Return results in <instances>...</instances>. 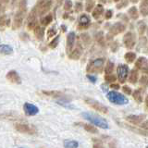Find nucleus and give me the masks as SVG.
<instances>
[{"label":"nucleus","instance_id":"nucleus-36","mask_svg":"<svg viewBox=\"0 0 148 148\" xmlns=\"http://www.w3.org/2000/svg\"><path fill=\"white\" fill-rule=\"evenodd\" d=\"M7 21H8V18L5 15H2L1 18H0V27H1V30L4 31V28L5 26H7Z\"/></svg>","mask_w":148,"mask_h":148},{"label":"nucleus","instance_id":"nucleus-11","mask_svg":"<svg viewBox=\"0 0 148 148\" xmlns=\"http://www.w3.org/2000/svg\"><path fill=\"white\" fill-rule=\"evenodd\" d=\"M15 129L18 132H22V133H28V134H34L35 130L32 126L25 123H16L15 124Z\"/></svg>","mask_w":148,"mask_h":148},{"label":"nucleus","instance_id":"nucleus-46","mask_svg":"<svg viewBox=\"0 0 148 148\" xmlns=\"http://www.w3.org/2000/svg\"><path fill=\"white\" fill-rule=\"evenodd\" d=\"M122 91L125 92L126 95H131L132 94V89L129 86H123L122 87Z\"/></svg>","mask_w":148,"mask_h":148},{"label":"nucleus","instance_id":"nucleus-6","mask_svg":"<svg viewBox=\"0 0 148 148\" xmlns=\"http://www.w3.org/2000/svg\"><path fill=\"white\" fill-rule=\"evenodd\" d=\"M123 44L125 47L128 49L133 48L136 45V35L132 32H128L126 34L123 36Z\"/></svg>","mask_w":148,"mask_h":148},{"label":"nucleus","instance_id":"nucleus-43","mask_svg":"<svg viewBox=\"0 0 148 148\" xmlns=\"http://www.w3.org/2000/svg\"><path fill=\"white\" fill-rule=\"evenodd\" d=\"M129 2L128 1H119L117 5V8H125L126 6H128Z\"/></svg>","mask_w":148,"mask_h":148},{"label":"nucleus","instance_id":"nucleus-17","mask_svg":"<svg viewBox=\"0 0 148 148\" xmlns=\"http://www.w3.org/2000/svg\"><path fill=\"white\" fill-rule=\"evenodd\" d=\"M6 77L8 80L12 83H15V84H21V79L20 75H18V73L15 71H8Z\"/></svg>","mask_w":148,"mask_h":148},{"label":"nucleus","instance_id":"nucleus-8","mask_svg":"<svg viewBox=\"0 0 148 148\" xmlns=\"http://www.w3.org/2000/svg\"><path fill=\"white\" fill-rule=\"evenodd\" d=\"M118 79L120 83H124L126 82L128 75H129V67L125 64H120L117 69Z\"/></svg>","mask_w":148,"mask_h":148},{"label":"nucleus","instance_id":"nucleus-30","mask_svg":"<svg viewBox=\"0 0 148 148\" xmlns=\"http://www.w3.org/2000/svg\"><path fill=\"white\" fill-rule=\"evenodd\" d=\"M113 71H114V63L111 61H108L105 67L106 75H111V74H113Z\"/></svg>","mask_w":148,"mask_h":148},{"label":"nucleus","instance_id":"nucleus-10","mask_svg":"<svg viewBox=\"0 0 148 148\" xmlns=\"http://www.w3.org/2000/svg\"><path fill=\"white\" fill-rule=\"evenodd\" d=\"M135 67L137 69L141 71L143 73L148 74V61L145 58H143V57L139 58L135 62Z\"/></svg>","mask_w":148,"mask_h":148},{"label":"nucleus","instance_id":"nucleus-45","mask_svg":"<svg viewBox=\"0 0 148 148\" xmlns=\"http://www.w3.org/2000/svg\"><path fill=\"white\" fill-rule=\"evenodd\" d=\"M96 40H97V42H98V43H100L101 45H103L104 36H103V34H102V32H99V34L96 35Z\"/></svg>","mask_w":148,"mask_h":148},{"label":"nucleus","instance_id":"nucleus-39","mask_svg":"<svg viewBox=\"0 0 148 148\" xmlns=\"http://www.w3.org/2000/svg\"><path fill=\"white\" fill-rule=\"evenodd\" d=\"M81 38H82V42H83V43H84V44H86V45L90 44L91 39H90L89 34H82V35H81Z\"/></svg>","mask_w":148,"mask_h":148},{"label":"nucleus","instance_id":"nucleus-9","mask_svg":"<svg viewBox=\"0 0 148 148\" xmlns=\"http://www.w3.org/2000/svg\"><path fill=\"white\" fill-rule=\"evenodd\" d=\"M37 14H38V12H37V9L34 7V8L32 9V11L30 12L29 16H28V18H27V28L29 30H34L35 28L37 27L36 17L38 16Z\"/></svg>","mask_w":148,"mask_h":148},{"label":"nucleus","instance_id":"nucleus-2","mask_svg":"<svg viewBox=\"0 0 148 148\" xmlns=\"http://www.w3.org/2000/svg\"><path fill=\"white\" fill-rule=\"evenodd\" d=\"M82 116L85 119H87L88 121L91 122L92 125H95V126H97L99 128H102V129H108V123L106 121V119H102L98 116H95L92 113H88V112H84L82 113Z\"/></svg>","mask_w":148,"mask_h":148},{"label":"nucleus","instance_id":"nucleus-27","mask_svg":"<svg viewBox=\"0 0 148 148\" xmlns=\"http://www.w3.org/2000/svg\"><path fill=\"white\" fill-rule=\"evenodd\" d=\"M0 52L3 55H9L13 52V48L10 45H0Z\"/></svg>","mask_w":148,"mask_h":148},{"label":"nucleus","instance_id":"nucleus-4","mask_svg":"<svg viewBox=\"0 0 148 148\" xmlns=\"http://www.w3.org/2000/svg\"><path fill=\"white\" fill-rule=\"evenodd\" d=\"M106 59L103 58H96L91 61L86 68V71L88 73H100L104 69Z\"/></svg>","mask_w":148,"mask_h":148},{"label":"nucleus","instance_id":"nucleus-32","mask_svg":"<svg viewBox=\"0 0 148 148\" xmlns=\"http://www.w3.org/2000/svg\"><path fill=\"white\" fill-rule=\"evenodd\" d=\"M137 28H138V32L140 34H143V32H145L146 30V24L145 23V21H139L138 24H137Z\"/></svg>","mask_w":148,"mask_h":148},{"label":"nucleus","instance_id":"nucleus-13","mask_svg":"<svg viewBox=\"0 0 148 148\" xmlns=\"http://www.w3.org/2000/svg\"><path fill=\"white\" fill-rule=\"evenodd\" d=\"M91 25V18L87 14H81L79 17V29H87Z\"/></svg>","mask_w":148,"mask_h":148},{"label":"nucleus","instance_id":"nucleus-16","mask_svg":"<svg viewBox=\"0 0 148 148\" xmlns=\"http://www.w3.org/2000/svg\"><path fill=\"white\" fill-rule=\"evenodd\" d=\"M125 29H126V26H125L123 23L116 22L115 24L111 26L109 32L113 35H117V34H121V32H123L125 31Z\"/></svg>","mask_w":148,"mask_h":148},{"label":"nucleus","instance_id":"nucleus-22","mask_svg":"<svg viewBox=\"0 0 148 148\" xmlns=\"http://www.w3.org/2000/svg\"><path fill=\"white\" fill-rule=\"evenodd\" d=\"M34 35L36 36V38L38 40H42L44 38V35H45V29L43 27L41 26H38L37 25V27L35 28V29L34 30Z\"/></svg>","mask_w":148,"mask_h":148},{"label":"nucleus","instance_id":"nucleus-12","mask_svg":"<svg viewBox=\"0 0 148 148\" xmlns=\"http://www.w3.org/2000/svg\"><path fill=\"white\" fill-rule=\"evenodd\" d=\"M23 111L26 116H35L36 114H38L39 112V108H37L36 106H34V104L31 103H25L24 106H23Z\"/></svg>","mask_w":148,"mask_h":148},{"label":"nucleus","instance_id":"nucleus-40","mask_svg":"<svg viewBox=\"0 0 148 148\" xmlns=\"http://www.w3.org/2000/svg\"><path fill=\"white\" fill-rule=\"evenodd\" d=\"M83 8V5L82 2H76L75 3V6H74V10L75 12H81Z\"/></svg>","mask_w":148,"mask_h":148},{"label":"nucleus","instance_id":"nucleus-18","mask_svg":"<svg viewBox=\"0 0 148 148\" xmlns=\"http://www.w3.org/2000/svg\"><path fill=\"white\" fill-rule=\"evenodd\" d=\"M82 48L81 47H76L75 49H73L72 50V52L69 55V58L72 59V60H78L79 58H81V56H82Z\"/></svg>","mask_w":148,"mask_h":148},{"label":"nucleus","instance_id":"nucleus-26","mask_svg":"<svg viewBox=\"0 0 148 148\" xmlns=\"http://www.w3.org/2000/svg\"><path fill=\"white\" fill-rule=\"evenodd\" d=\"M124 58L129 64H132L136 60V54L134 52H128L124 55Z\"/></svg>","mask_w":148,"mask_h":148},{"label":"nucleus","instance_id":"nucleus-21","mask_svg":"<svg viewBox=\"0 0 148 148\" xmlns=\"http://www.w3.org/2000/svg\"><path fill=\"white\" fill-rule=\"evenodd\" d=\"M138 78H139V73L137 69H132L130 73V76H129V81L132 84H135V83L138 82Z\"/></svg>","mask_w":148,"mask_h":148},{"label":"nucleus","instance_id":"nucleus-19","mask_svg":"<svg viewBox=\"0 0 148 148\" xmlns=\"http://www.w3.org/2000/svg\"><path fill=\"white\" fill-rule=\"evenodd\" d=\"M103 12H104V7L100 4H97L94 9V11H92V17H94L95 20H97V18H99L102 16Z\"/></svg>","mask_w":148,"mask_h":148},{"label":"nucleus","instance_id":"nucleus-44","mask_svg":"<svg viewBox=\"0 0 148 148\" xmlns=\"http://www.w3.org/2000/svg\"><path fill=\"white\" fill-rule=\"evenodd\" d=\"M112 15H113V11L111 9H108V10H106L105 14V18L106 20H109V18H112Z\"/></svg>","mask_w":148,"mask_h":148},{"label":"nucleus","instance_id":"nucleus-1","mask_svg":"<svg viewBox=\"0 0 148 148\" xmlns=\"http://www.w3.org/2000/svg\"><path fill=\"white\" fill-rule=\"evenodd\" d=\"M27 13V6L25 1H21L18 3V9L16 12L15 16L13 18V23H12V28L14 30H17L18 28H21L23 21H24L25 16Z\"/></svg>","mask_w":148,"mask_h":148},{"label":"nucleus","instance_id":"nucleus-42","mask_svg":"<svg viewBox=\"0 0 148 148\" xmlns=\"http://www.w3.org/2000/svg\"><path fill=\"white\" fill-rule=\"evenodd\" d=\"M71 8H72V2L71 1H66L64 3V9L66 11L71 10Z\"/></svg>","mask_w":148,"mask_h":148},{"label":"nucleus","instance_id":"nucleus-15","mask_svg":"<svg viewBox=\"0 0 148 148\" xmlns=\"http://www.w3.org/2000/svg\"><path fill=\"white\" fill-rule=\"evenodd\" d=\"M145 119V115H130L126 118V120L133 125L141 124Z\"/></svg>","mask_w":148,"mask_h":148},{"label":"nucleus","instance_id":"nucleus-20","mask_svg":"<svg viewBox=\"0 0 148 148\" xmlns=\"http://www.w3.org/2000/svg\"><path fill=\"white\" fill-rule=\"evenodd\" d=\"M140 13L143 17L148 16V1L147 0H143L140 3Z\"/></svg>","mask_w":148,"mask_h":148},{"label":"nucleus","instance_id":"nucleus-35","mask_svg":"<svg viewBox=\"0 0 148 148\" xmlns=\"http://www.w3.org/2000/svg\"><path fill=\"white\" fill-rule=\"evenodd\" d=\"M116 80H117V77H116L114 74H111V75H106L105 76V81L106 82L108 83H114V82H116Z\"/></svg>","mask_w":148,"mask_h":148},{"label":"nucleus","instance_id":"nucleus-50","mask_svg":"<svg viewBox=\"0 0 148 148\" xmlns=\"http://www.w3.org/2000/svg\"><path fill=\"white\" fill-rule=\"evenodd\" d=\"M145 105H146V106H148V95L145 97Z\"/></svg>","mask_w":148,"mask_h":148},{"label":"nucleus","instance_id":"nucleus-34","mask_svg":"<svg viewBox=\"0 0 148 148\" xmlns=\"http://www.w3.org/2000/svg\"><path fill=\"white\" fill-rule=\"evenodd\" d=\"M58 42H59V36H56L55 38L50 42L49 47H50V48H52V49L56 48V47L58 46Z\"/></svg>","mask_w":148,"mask_h":148},{"label":"nucleus","instance_id":"nucleus-3","mask_svg":"<svg viewBox=\"0 0 148 148\" xmlns=\"http://www.w3.org/2000/svg\"><path fill=\"white\" fill-rule=\"evenodd\" d=\"M106 98L108 99L109 102H111L112 104L115 105H126L129 103V100L126 96H124L123 95L119 94V92L116 91H111L108 92L106 95Z\"/></svg>","mask_w":148,"mask_h":148},{"label":"nucleus","instance_id":"nucleus-41","mask_svg":"<svg viewBox=\"0 0 148 148\" xmlns=\"http://www.w3.org/2000/svg\"><path fill=\"white\" fill-rule=\"evenodd\" d=\"M92 148H104V145L100 140H94V145Z\"/></svg>","mask_w":148,"mask_h":148},{"label":"nucleus","instance_id":"nucleus-24","mask_svg":"<svg viewBox=\"0 0 148 148\" xmlns=\"http://www.w3.org/2000/svg\"><path fill=\"white\" fill-rule=\"evenodd\" d=\"M78 124H80L81 126L89 133H97L98 132L97 129L95 126H92V125H90V124H86V123H78Z\"/></svg>","mask_w":148,"mask_h":148},{"label":"nucleus","instance_id":"nucleus-37","mask_svg":"<svg viewBox=\"0 0 148 148\" xmlns=\"http://www.w3.org/2000/svg\"><path fill=\"white\" fill-rule=\"evenodd\" d=\"M140 84L143 87H148V77L147 76H142L140 79Z\"/></svg>","mask_w":148,"mask_h":148},{"label":"nucleus","instance_id":"nucleus-7","mask_svg":"<svg viewBox=\"0 0 148 148\" xmlns=\"http://www.w3.org/2000/svg\"><path fill=\"white\" fill-rule=\"evenodd\" d=\"M51 7H52V1H39L35 5L38 16H43L45 13H47Z\"/></svg>","mask_w":148,"mask_h":148},{"label":"nucleus","instance_id":"nucleus-48","mask_svg":"<svg viewBox=\"0 0 148 148\" xmlns=\"http://www.w3.org/2000/svg\"><path fill=\"white\" fill-rule=\"evenodd\" d=\"M110 87L112 88V89H115V90H118V89H119V83H112V84L110 85Z\"/></svg>","mask_w":148,"mask_h":148},{"label":"nucleus","instance_id":"nucleus-14","mask_svg":"<svg viewBox=\"0 0 148 148\" xmlns=\"http://www.w3.org/2000/svg\"><path fill=\"white\" fill-rule=\"evenodd\" d=\"M75 39H76V35L74 34V32H69V34L67 36V52L69 53V55L72 52L73 47H74V44H75Z\"/></svg>","mask_w":148,"mask_h":148},{"label":"nucleus","instance_id":"nucleus-23","mask_svg":"<svg viewBox=\"0 0 148 148\" xmlns=\"http://www.w3.org/2000/svg\"><path fill=\"white\" fill-rule=\"evenodd\" d=\"M128 15L129 17L132 18V20H137L139 18V12H138V9L136 7H132L131 8L128 10Z\"/></svg>","mask_w":148,"mask_h":148},{"label":"nucleus","instance_id":"nucleus-25","mask_svg":"<svg viewBox=\"0 0 148 148\" xmlns=\"http://www.w3.org/2000/svg\"><path fill=\"white\" fill-rule=\"evenodd\" d=\"M52 21H53V16H52V14H48V15H46V16H45V17H42L40 22H41V24H42V25L45 27V26L49 25L50 23L52 22Z\"/></svg>","mask_w":148,"mask_h":148},{"label":"nucleus","instance_id":"nucleus-29","mask_svg":"<svg viewBox=\"0 0 148 148\" xmlns=\"http://www.w3.org/2000/svg\"><path fill=\"white\" fill-rule=\"evenodd\" d=\"M132 96L133 98L135 99L136 102H138V103H142L143 102V92L141 91V89H137L133 92L132 94Z\"/></svg>","mask_w":148,"mask_h":148},{"label":"nucleus","instance_id":"nucleus-33","mask_svg":"<svg viewBox=\"0 0 148 148\" xmlns=\"http://www.w3.org/2000/svg\"><path fill=\"white\" fill-rule=\"evenodd\" d=\"M94 8H95V3L94 1H87L85 3V10L87 12H91Z\"/></svg>","mask_w":148,"mask_h":148},{"label":"nucleus","instance_id":"nucleus-5","mask_svg":"<svg viewBox=\"0 0 148 148\" xmlns=\"http://www.w3.org/2000/svg\"><path fill=\"white\" fill-rule=\"evenodd\" d=\"M84 101L88 106H90L92 108H94L95 110L98 111V112L104 113V114L108 113V108H106V106H104L103 104H101L100 102L96 101L95 99H92V98H85Z\"/></svg>","mask_w":148,"mask_h":148},{"label":"nucleus","instance_id":"nucleus-31","mask_svg":"<svg viewBox=\"0 0 148 148\" xmlns=\"http://www.w3.org/2000/svg\"><path fill=\"white\" fill-rule=\"evenodd\" d=\"M43 94L48 96H52V97H59L62 95L61 92L58 91H43Z\"/></svg>","mask_w":148,"mask_h":148},{"label":"nucleus","instance_id":"nucleus-49","mask_svg":"<svg viewBox=\"0 0 148 148\" xmlns=\"http://www.w3.org/2000/svg\"><path fill=\"white\" fill-rule=\"evenodd\" d=\"M141 128L145 129V130H148V120H146V121H145V122H143V123H142Z\"/></svg>","mask_w":148,"mask_h":148},{"label":"nucleus","instance_id":"nucleus-38","mask_svg":"<svg viewBox=\"0 0 148 148\" xmlns=\"http://www.w3.org/2000/svg\"><path fill=\"white\" fill-rule=\"evenodd\" d=\"M56 34H57V30H56L55 27L50 28V29L47 31V38H52V37L55 36Z\"/></svg>","mask_w":148,"mask_h":148},{"label":"nucleus","instance_id":"nucleus-28","mask_svg":"<svg viewBox=\"0 0 148 148\" xmlns=\"http://www.w3.org/2000/svg\"><path fill=\"white\" fill-rule=\"evenodd\" d=\"M79 143L74 140H66L64 142V148H78Z\"/></svg>","mask_w":148,"mask_h":148},{"label":"nucleus","instance_id":"nucleus-47","mask_svg":"<svg viewBox=\"0 0 148 148\" xmlns=\"http://www.w3.org/2000/svg\"><path fill=\"white\" fill-rule=\"evenodd\" d=\"M87 78L89 79V80H90L92 83H95V82H96V77L91 75V74H88V75H87Z\"/></svg>","mask_w":148,"mask_h":148}]
</instances>
